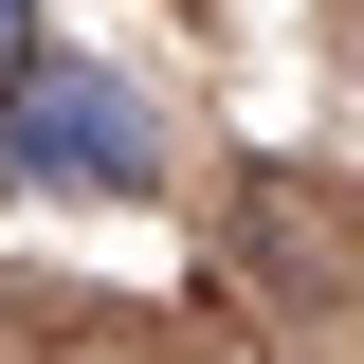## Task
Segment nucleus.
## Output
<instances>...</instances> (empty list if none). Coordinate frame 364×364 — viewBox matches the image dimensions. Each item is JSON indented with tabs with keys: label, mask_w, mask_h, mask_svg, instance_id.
Instances as JSON below:
<instances>
[{
	"label": "nucleus",
	"mask_w": 364,
	"mask_h": 364,
	"mask_svg": "<svg viewBox=\"0 0 364 364\" xmlns=\"http://www.w3.org/2000/svg\"><path fill=\"white\" fill-rule=\"evenodd\" d=\"M18 18H37V0H0V55H18Z\"/></svg>",
	"instance_id": "2"
},
{
	"label": "nucleus",
	"mask_w": 364,
	"mask_h": 364,
	"mask_svg": "<svg viewBox=\"0 0 364 364\" xmlns=\"http://www.w3.org/2000/svg\"><path fill=\"white\" fill-rule=\"evenodd\" d=\"M0 182H37V200H128V182H164V128H146L128 73L18 55V73H0Z\"/></svg>",
	"instance_id": "1"
}]
</instances>
